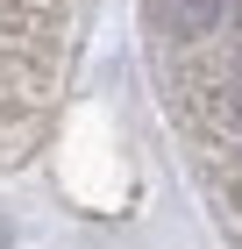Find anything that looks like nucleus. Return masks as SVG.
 Instances as JSON below:
<instances>
[{
  "label": "nucleus",
  "mask_w": 242,
  "mask_h": 249,
  "mask_svg": "<svg viewBox=\"0 0 242 249\" xmlns=\"http://www.w3.org/2000/svg\"><path fill=\"white\" fill-rule=\"evenodd\" d=\"M228 7H235V0H149L157 29H171V36H206Z\"/></svg>",
  "instance_id": "1"
},
{
  "label": "nucleus",
  "mask_w": 242,
  "mask_h": 249,
  "mask_svg": "<svg viewBox=\"0 0 242 249\" xmlns=\"http://www.w3.org/2000/svg\"><path fill=\"white\" fill-rule=\"evenodd\" d=\"M235 21H242V0H235Z\"/></svg>",
  "instance_id": "2"
}]
</instances>
